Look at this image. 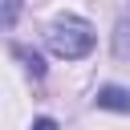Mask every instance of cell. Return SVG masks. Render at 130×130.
I'll return each instance as SVG.
<instances>
[{
  "instance_id": "cell-1",
  "label": "cell",
  "mask_w": 130,
  "mask_h": 130,
  "mask_svg": "<svg viewBox=\"0 0 130 130\" xmlns=\"http://www.w3.org/2000/svg\"><path fill=\"white\" fill-rule=\"evenodd\" d=\"M45 45L65 61H81L93 49V24L85 16H57L45 32Z\"/></svg>"
},
{
  "instance_id": "cell-6",
  "label": "cell",
  "mask_w": 130,
  "mask_h": 130,
  "mask_svg": "<svg viewBox=\"0 0 130 130\" xmlns=\"http://www.w3.org/2000/svg\"><path fill=\"white\" fill-rule=\"evenodd\" d=\"M32 130H57V122H53V118H37V122H32Z\"/></svg>"
},
{
  "instance_id": "cell-5",
  "label": "cell",
  "mask_w": 130,
  "mask_h": 130,
  "mask_svg": "<svg viewBox=\"0 0 130 130\" xmlns=\"http://www.w3.org/2000/svg\"><path fill=\"white\" fill-rule=\"evenodd\" d=\"M20 20V0H0V28H12Z\"/></svg>"
},
{
  "instance_id": "cell-4",
  "label": "cell",
  "mask_w": 130,
  "mask_h": 130,
  "mask_svg": "<svg viewBox=\"0 0 130 130\" xmlns=\"http://www.w3.org/2000/svg\"><path fill=\"white\" fill-rule=\"evenodd\" d=\"M12 53L24 61V69H28L32 77H45V61H41V53H37V49H24V45H16Z\"/></svg>"
},
{
  "instance_id": "cell-2",
  "label": "cell",
  "mask_w": 130,
  "mask_h": 130,
  "mask_svg": "<svg viewBox=\"0 0 130 130\" xmlns=\"http://www.w3.org/2000/svg\"><path fill=\"white\" fill-rule=\"evenodd\" d=\"M93 106L98 110H114V114H130V89L126 85H102Z\"/></svg>"
},
{
  "instance_id": "cell-3",
  "label": "cell",
  "mask_w": 130,
  "mask_h": 130,
  "mask_svg": "<svg viewBox=\"0 0 130 130\" xmlns=\"http://www.w3.org/2000/svg\"><path fill=\"white\" fill-rule=\"evenodd\" d=\"M114 57L130 61V16H122V20L114 24Z\"/></svg>"
}]
</instances>
